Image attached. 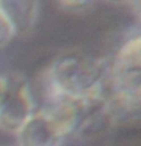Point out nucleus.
Wrapping results in <instances>:
<instances>
[{"label": "nucleus", "instance_id": "f03ea898", "mask_svg": "<svg viewBox=\"0 0 141 146\" xmlns=\"http://www.w3.org/2000/svg\"><path fill=\"white\" fill-rule=\"evenodd\" d=\"M5 76L6 90L0 104V129L15 135L36 111V102L34 88L23 73H9Z\"/></svg>", "mask_w": 141, "mask_h": 146}, {"label": "nucleus", "instance_id": "20e7f679", "mask_svg": "<svg viewBox=\"0 0 141 146\" xmlns=\"http://www.w3.org/2000/svg\"><path fill=\"white\" fill-rule=\"evenodd\" d=\"M17 146H61L64 139L38 110L15 134Z\"/></svg>", "mask_w": 141, "mask_h": 146}, {"label": "nucleus", "instance_id": "f257e3e1", "mask_svg": "<svg viewBox=\"0 0 141 146\" xmlns=\"http://www.w3.org/2000/svg\"><path fill=\"white\" fill-rule=\"evenodd\" d=\"M41 96L62 94L103 108L109 91V61L68 50L58 55L41 73Z\"/></svg>", "mask_w": 141, "mask_h": 146}, {"label": "nucleus", "instance_id": "6e6552de", "mask_svg": "<svg viewBox=\"0 0 141 146\" xmlns=\"http://www.w3.org/2000/svg\"><path fill=\"white\" fill-rule=\"evenodd\" d=\"M5 90H6V76H5V75H0V104H2Z\"/></svg>", "mask_w": 141, "mask_h": 146}, {"label": "nucleus", "instance_id": "7ed1b4c3", "mask_svg": "<svg viewBox=\"0 0 141 146\" xmlns=\"http://www.w3.org/2000/svg\"><path fill=\"white\" fill-rule=\"evenodd\" d=\"M96 107L97 105H93L84 99L68 98L62 94H45L41 96V104L36 110L43 113L59 132V135L65 139L85 126L86 119Z\"/></svg>", "mask_w": 141, "mask_h": 146}, {"label": "nucleus", "instance_id": "0eeeda50", "mask_svg": "<svg viewBox=\"0 0 141 146\" xmlns=\"http://www.w3.org/2000/svg\"><path fill=\"white\" fill-rule=\"evenodd\" d=\"M59 6H61L64 11L67 12H76V14H82L86 12L88 9L93 6L91 2H80V0H70V2H59Z\"/></svg>", "mask_w": 141, "mask_h": 146}, {"label": "nucleus", "instance_id": "423d86ee", "mask_svg": "<svg viewBox=\"0 0 141 146\" xmlns=\"http://www.w3.org/2000/svg\"><path fill=\"white\" fill-rule=\"evenodd\" d=\"M14 36H15V34H14L11 25H9L8 20L3 17V14L0 12V49H3Z\"/></svg>", "mask_w": 141, "mask_h": 146}, {"label": "nucleus", "instance_id": "1a4fd4ad", "mask_svg": "<svg viewBox=\"0 0 141 146\" xmlns=\"http://www.w3.org/2000/svg\"><path fill=\"white\" fill-rule=\"evenodd\" d=\"M136 34H138L141 36V21H140V26H138V29H136Z\"/></svg>", "mask_w": 141, "mask_h": 146}, {"label": "nucleus", "instance_id": "39448f33", "mask_svg": "<svg viewBox=\"0 0 141 146\" xmlns=\"http://www.w3.org/2000/svg\"><path fill=\"white\" fill-rule=\"evenodd\" d=\"M41 5L30 0H0V12L11 25L15 36L26 35L34 29L40 17Z\"/></svg>", "mask_w": 141, "mask_h": 146}]
</instances>
